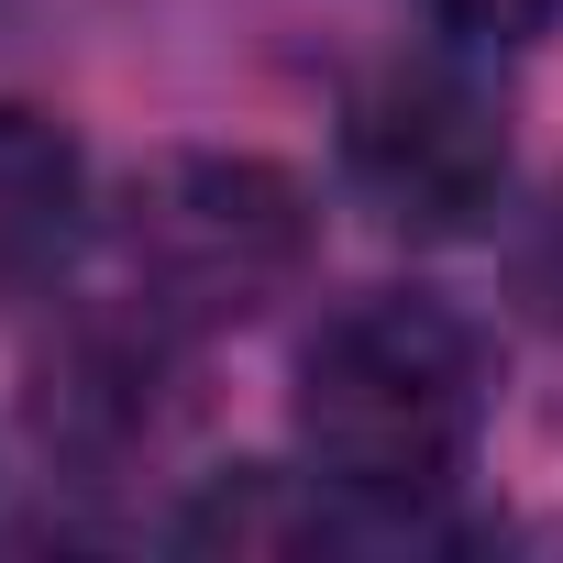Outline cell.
<instances>
[{
    "mask_svg": "<svg viewBox=\"0 0 563 563\" xmlns=\"http://www.w3.org/2000/svg\"><path fill=\"white\" fill-rule=\"evenodd\" d=\"M177 365H166V310L144 321H78L45 365H34V431L45 453H67L78 475H111L133 453L166 442L177 420Z\"/></svg>",
    "mask_w": 563,
    "mask_h": 563,
    "instance_id": "cell-4",
    "label": "cell"
},
{
    "mask_svg": "<svg viewBox=\"0 0 563 563\" xmlns=\"http://www.w3.org/2000/svg\"><path fill=\"white\" fill-rule=\"evenodd\" d=\"M420 12L453 34V45H541L563 23V0H420Z\"/></svg>",
    "mask_w": 563,
    "mask_h": 563,
    "instance_id": "cell-7",
    "label": "cell"
},
{
    "mask_svg": "<svg viewBox=\"0 0 563 563\" xmlns=\"http://www.w3.org/2000/svg\"><path fill=\"white\" fill-rule=\"evenodd\" d=\"M122 254L144 276V310L188 332L254 321L310 265V188L265 155H155L122 199Z\"/></svg>",
    "mask_w": 563,
    "mask_h": 563,
    "instance_id": "cell-2",
    "label": "cell"
},
{
    "mask_svg": "<svg viewBox=\"0 0 563 563\" xmlns=\"http://www.w3.org/2000/svg\"><path fill=\"white\" fill-rule=\"evenodd\" d=\"M177 541L188 552H310V541H332V519H321V497H299L276 464H232L177 519Z\"/></svg>",
    "mask_w": 563,
    "mask_h": 563,
    "instance_id": "cell-6",
    "label": "cell"
},
{
    "mask_svg": "<svg viewBox=\"0 0 563 563\" xmlns=\"http://www.w3.org/2000/svg\"><path fill=\"white\" fill-rule=\"evenodd\" d=\"M343 177L354 199L409 232V243H464L497 221L508 188V122L486 111V89H464L453 67H376L343 100Z\"/></svg>",
    "mask_w": 563,
    "mask_h": 563,
    "instance_id": "cell-3",
    "label": "cell"
},
{
    "mask_svg": "<svg viewBox=\"0 0 563 563\" xmlns=\"http://www.w3.org/2000/svg\"><path fill=\"white\" fill-rule=\"evenodd\" d=\"M519 299L563 332V188H552V199H541V221L519 232Z\"/></svg>",
    "mask_w": 563,
    "mask_h": 563,
    "instance_id": "cell-8",
    "label": "cell"
},
{
    "mask_svg": "<svg viewBox=\"0 0 563 563\" xmlns=\"http://www.w3.org/2000/svg\"><path fill=\"white\" fill-rule=\"evenodd\" d=\"M89 232V155L56 111L0 100V299H34L67 276Z\"/></svg>",
    "mask_w": 563,
    "mask_h": 563,
    "instance_id": "cell-5",
    "label": "cell"
},
{
    "mask_svg": "<svg viewBox=\"0 0 563 563\" xmlns=\"http://www.w3.org/2000/svg\"><path fill=\"white\" fill-rule=\"evenodd\" d=\"M475 431H486V354L442 299L376 288V299H343L310 332V354H299V442L343 497L431 508V497L464 486Z\"/></svg>",
    "mask_w": 563,
    "mask_h": 563,
    "instance_id": "cell-1",
    "label": "cell"
}]
</instances>
